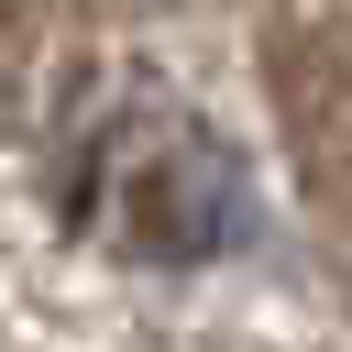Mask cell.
Returning <instances> with one entry per match:
<instances>
[{
	"label": "cell",
	"mask_w": 352,
	"mask_h": 352,
	"mask_svg": "<svg viewBox=\"0 0 352 352\" xmlns=\"http://www.w3.org/2000/svg\"><path fill=\"white\" fill-rule=\"evenodd\" d=\"M66 209L88 242L187 275L242 242V154L187 99H121L88 121V143L66 165Z\"/></svg>",
	"instance_id": "1"
}]
</instances>
